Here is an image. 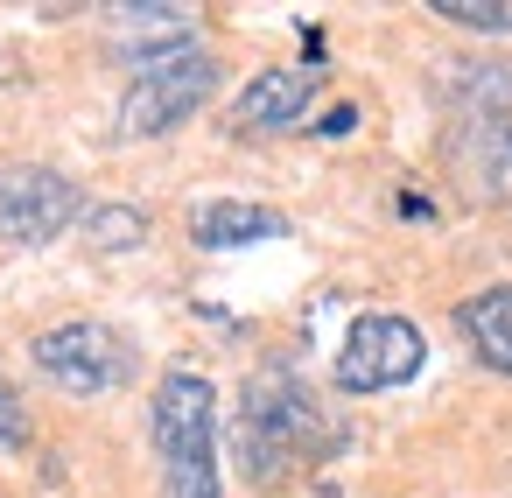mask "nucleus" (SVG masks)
Returning a JSON list of instances; mask_svg holds the SVG:
<instances>
[{
  "instance_id": "11",
  "label": "nucleus",
  "mask_w": 512,
  "mask_h": 498,
  "mask_svg": "<svg viewBox=\"0 0 512 498\" xmlns=\"http://www.w3.org/2000/svg\"><path fill=\"white\" fill-rule=\"evenodd\" d=\"M85 239L99 253H134L148 239V211H134V204H92L85 211Z\"/></svg>"
},
{
  "instance_id": "1",
  "label": "nucleus",
  "mask_w": 512,
  "mask_h": 498,
  "mask_svg": "<svg viewBox=\"0 0 512 498\" xmlns=\"http://www.w3.org/2000/svg\"><path fill=\"white\" fill-rule=\"evenodd\" d=\"M337 442H344L337 414H330L288 365H267V372L246 379L239 421H232V449H239V470H246L260 491H274V484H288L295 470L323 463Z\"/></svg>"
},
{
  "instance_id": "12",
  "label": "nucleus",
  "mask_w": 512,
  "mask_h": 498,
  "mask_svg": "<svg viewBox=\"0 0 512 498\" xmlns=\"http://www.w3.org/2000/svg\"><path fill=\"white\" fill-rule=\"evenodd\" d=\"M428 15L470 36H512V0H428Z\"/></svg>"
},
{
  "instance_id": "9",
  "label": "nucleus",
  "mask_w": 512,
  "mask_h": 498,
  "mask_svg": "<svg viewBox=\"0 0 512 498\" xmlns=\"http://www.w3.org/2000/svg\"><path fill=\"white\" fill-rule=\"evenodd\" d=\"M288 218L267 211V204H246V197H211L190 211V239L204 253H232V246H260V239H281Z\"/></svg>"
},
{
  "instance_id": "8",
  "label": "nucleus",
  "mask_w": 512,
  "mask_h": 498,
  "mask_svg": "<svg viewBox=\"0 0 512 498\" xmlns=\"http://www.w3.org/2000/svg\"><path fill=\"white\" fill-rule=\"evenodd\" d=\"M302 43H309V57H302V64L260 71V78L239 92V106H232V127H239V134H281V127H295V120H302V106L323 92V78H330V64H323V36H316V29H302Z\"/></svg>"
},
{
  "instance_id": "7",
  "label": "nucleus",
  "mask_w": 512,
  "mask_h": 498,
  "mask_svg": "<svg viewBox=\"0 0 512 498\" xmlns=\"http://www.w3.org/2000/svg\"><path fill=\"white\" fill-rule=\"evenodd\" d=\"M78 218H85V190L64 169H43V162L0 169V239L8 246H50Z\"/></svg>"
},
{
  "instance_id": "13",
  "label": "nucleus",
  "mask_w": 512,
  "mask_h": 498,
  "mask_svg": "<svg viewBox=\"0 0 512 498\" xmlns=\"http://www.w3.org/2000/svg\"><path fill=\"white\" fill-rule=\"evenodd\" d=\"M0 442H29V414H22V393L8 386V372H0Z\"/></svg>"
},
{
  "instance_id": "5",
  "label": "nucleus",
  "mask_w": 512,
  "mask_h": 498,
  "mask_svg": "<svg viewBox=\"0 0 512 498\" xmlns=\"http://www.w3.org/2000/svg\"><path fill=\"white\" fill-rule=\"evenodd\" d=\"M421 365H428L421 330H414L407 316H393V309H365V316L344 330L330 379H337V393H386V386H407Z\"/></svg>"
},
{
  "instance_id": "6",
  "label": "nucleus",
  "mask_w": 512,
  "mask_h": 498,
  "mask_svg": "<svg viewBox=\"0 0 512 498\" xmlns=\"http://www.w3.org/2000/svg\"><path fill=\"white\" fill-rule=\"evenodd\" d=\"M29 351H36L43 379H57L64 393H85V400H92V393H120V386L134 379V344H127L113 323H92V316L43 330Z\"/></svg>"
},
{
  "instance_id": "4",
  "label": "nucleus",
  "mask_w": 512,
  "mask_h": 498,
  "mask_svg": "<svg viewBox=\"0 0 512 498\" xmlns=\"http://www.w3.org/2000/svg\"><path fill=\"white\" fill-rule=\"evenodd\" d=\"M218 92V57L204 43H148L134 50V85L120 99V134L127 141H155V134H176L204 99Z\"/></svg>"
},
{
  "instance_id": "10",
  "label": "nucleus",
  "mask_w": 512,
  "mask_h": 498,
  "mask_svg": "<svg viewBox=\"0 0 512 498\" xmlns=\"http://www.w3.org/2000/svg\"><path fill=\"white\" fill-rule=\"evenodd\" d=\"M456 330L470 337V351L512 379V288H484V295H463L456 302Z\"/></svg>"
},
{
  "instance_id": "3",
  "label": "nucleus",
  "mask_w": 512,
  "mask_h": 498,
  "mask_svg": "<svg viewBox=\"0 0 512 498\" xmlns=\"http://www.w3.org/2000/svg\"><path fill=\"white\" fill-rule=\"evenodd\" d=\"M155 456L169 498H225L218 477V386L204 372H162L155 386Z\"/></svg>"
},
{
  "instance_id": "2",
  "label": "nucleus",
  "mask_w": 512,
  "mask_h": 498,
  "mask_svg": "<svg viewBox=\"0 0 512 498\" xmlns=\"http://www.w3.org/2000/svg\"><path fill=\"white\" fill-rule=\"evenodd\" d=\"M442 162L477 204H512V64H463L442 106Z\"/></svg>"
}]
</instances>
